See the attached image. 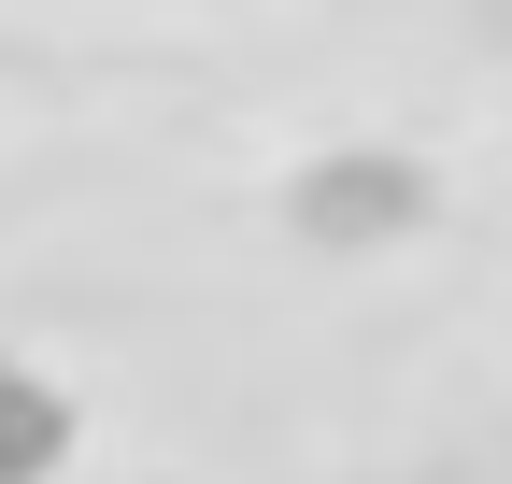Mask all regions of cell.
I'll list each match as a JSON object with an SVG mask.
<instances>
[{"label": "cell", "mask_w": 512, "mask_h": 484, "mask_svg": "<svg viewBox=\"0 0 512 484\" xmlns=\"http://www.w3.org/2000/svg\"><path fill=\"white\" fill-rule=\"evenodd\" d=\"M72 456V399H57L29 356H0V484H43Z\"/></svg>", "instance_id": "cell-1"}]
</instances>
